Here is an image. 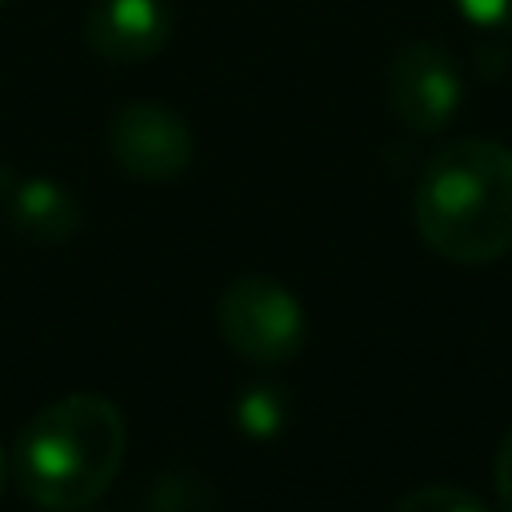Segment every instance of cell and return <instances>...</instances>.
Listing matches in <instances>:
<instances>
[{
    "mask_svg": "<svg viewBox=\"0 0 512 512\" xmlns=\"http://www.w3.org/2000/svg\"><path fill=\"white\" fill-rule=\"evenodd\" d=\"M420 240L452 264H492L512 252V148L452 140L424 164L412 196Z\"/></svg>",
    "mask_w": 512,
    "mask_h": 512,
    "instance_id": "1",
    "label": "cell"
},
{
    "mask_svg": "<svg viewBox=\"0 0 512 512\" xmlns=\"http://www.w3.org/2000/svg\"><path fill=\"white\" fill-rule=\"evenodd\" d=\"M128 424L96 392H72L44 404L16 436L20 492L52 512H80L108 492L124 464Z\"/></svg>",
    "mask_w": 512,
    "mask_h": 512,
    "instance_id": "2",
    "label": "cell"
},
{
    "mask_svg": "<svg viewBox=\"0 0 512 512\" xmlns=\"http://www.w3.org/2000/svg\"><path fill=\"white\" fill-rule=\"evenodd\" d=\"M216 324L228 348L252 364H284L304 344L300 300L268 276L232 280L216 300Z\"/></svg>",
    "mask_w": 512,
    "mask_h": 512,
    "instance_id": "3",
    "label": "cell"
},
{
    "mask_svg": "<svg viewBox=\"0 0 512 512\" xmlns=\"http://www.w3.org/2000/svg\"><path fill=\"white\" fill-rule=\"evenodd\" d=\"M384 100L412 132H440L464 104V76L456 56L436 40H408L392 52L384 72Z\"/></svg>",
    "mask_w": 512,
    "mask_h": 512,
    "instance_id": "4",
    "label": "cell"
},
{
    "mask_svg": "<svg viewBox=\"0 0 512 512\" xmlns=\"http://www.w3.org/2000/svg\"><path fill=\"white\" fill-rule=\"evenodd\" d=\"M108 152L120 172L148 184H164L188 172L196 140L176 108L156 100H132L108 120Z\"/></svg>",
    "mask_w": 512,
    "mask_h": 512,
    "instance_id": "5",
    "label": "cell"
},
{
    "mask_svg": "<svg viewBox=\"0 0 512 512\" xmlns=\"http://www.w3.org/2000/svg\"><path fill=\"white\" fill-rule=\"evenodd\" d=\"M172 40L164 0H96L84 16V44L108 64H144Z\"/></svg>",
    "mask_w": 512,
    "mask_h": 512,
    "instance_id": "6",
    "label": "cell"
},
{
    "mask_svg": "<svg viewBox=\"0 0 512 512\" xmlns=\"http://www.w3.org/2000/svg\"><path fill=\"white\" fill-rule=\"evenodd\" d=\"M4 212L8 224L32 244H64L80 228L76 196L48 176H8L4 172Z\"/></svg>",
    "mask_w": 512,
    "mask_h": 512,
    "instance_id": "7",
    "label": "cell"
},
{
    "mask_svg": "<svg viewBox=\"0 0 512 512\" xmlns=\"http://www.w3.org/2000/svg\"><path fill=\"white\" fill-rule=\"evenodd\" d=\"M236 424L252 440H268L288 424V404L276 388H248L236 400Z\"/></svg>",
    "mask_w": 512,
    "mask_h": 512,
    "instance_id": "8",
    "label": "cell"
},
{
    "mask_svg": "<svg viewBox=\"0 0 512 512\" xmlns=\"http://www.w3.org/2000/svg\"><path fill=\"white\" fill-rule=\"evenodd\" d=\"M392 512H488V508L456 484H424V488H412Z\"/></svg>",
    "mask_w": 512,
    "mask_h": 512,
    "instance_id": "9",
    "label": "cell"
},
{
    "mask_svg": "<svg viewBox=\"0 0 512 512\" xmlns=\"http://www.w3.org/2000/svg\"><path fill=\"white\" fill-rule=\"evenodd\" d=\"M452 4L476 28H488V32L512 28V0H452Z\"/></svg>",
    "mask_w": 512,
    "mask_h": 512,
    "instance_id": "10",
    "label": "cell"
},
{
    "mask_svg": "<svg viewBox=\"0 0 512 512\" xmlns=\"http://www.w3.org/2000/svg\"><path fill=\"white\" fill-rule=\"evenodd\" d=\"M496 504L500 512H512V428L496 448Z\"/></svg>",
    "mask_w": 512,
    "mask_h": 512,
    "instance_id": "11",
    "label": "cell"
},
{
    "mask_svg": "<svg viewBox=\"0 0 512 512\" xmlns=\"http://www.w3.org/2000/svg\"><path fill=\"white\" fill-rule=\"evenodd\" d=\"M4 480H8V460H4V448H0V496H4Z\"/></svg>",
    "mask_w": 512,
    "mask_h": 512,
    "instance_id": "12",
    "label": "cell"
},
{
    "mask_svg": "<svg viewBox=\"0 0 512 512\" xmlns=\"http://www.w3.org/2000/svg\"><path fill=\"white\" fill-rule=\"evenodd\" d=\"M0 4H4V0H0Z\"/></svg>",
    "mask_w": 512,
    "mask_h": 512,
    "instance_id": "13",
    "label": "cell"
}]
</instances>
